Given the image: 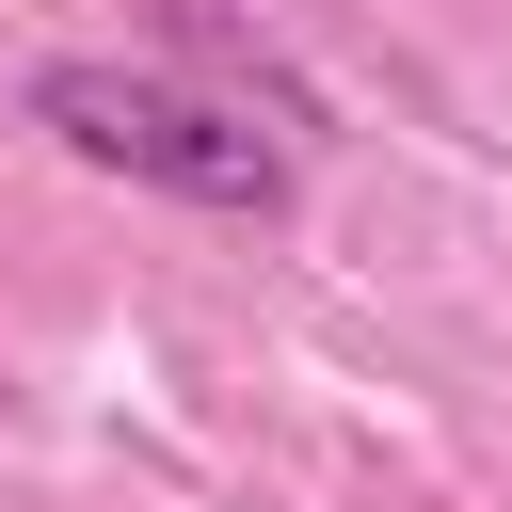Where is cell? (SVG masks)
<instances>
[{
	"label": "cell",
	"mask_w": 512,
	"mask_h": 512,
	"mask_svg": "<svg viewBox=\"0 0 512 512\" xmlns=\"http://www.w3.org/2000/svg\"><path fill=\"white\" fill-rule=\"evenodd\" d=\"M32 128L64 160H96V176L176 192V208H240V224L288 208V144L256 112L192 96V80H144V64H32Z\"/></svg>",
	"instance_id": "6da1fadb"
}]
</instances>
